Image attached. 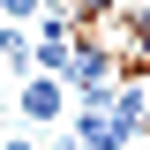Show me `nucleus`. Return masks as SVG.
I'll list each match as a JSON object with an SVG mask.
<instances>
[{"instance_id": "f257e3e1", "label": "nucleus", "mask_w": 150, "mask_h": 150, "mask_svg": "<svg viewBox=\"0 0 150 150\" xmlns=\"http://www.w3.org/2000/svg\"><path fill=\"white\" fill-rule=\"evenodd\" d=\"M60 83H68V98H83V105H105V98L120 90V60L83 30V38H75V60H68V75H60Z\"/></svg>"}, {"instance_id": "f03ea898", "label": "nucleus", "mask_w": 150, "mask_h": 150, "mask_svg": "<svg viewBox=\"0 0 150 150\" xmlns=\"http://www.w3.org/2000/svg\"><path fill=\"white\" fill-rule=\"evenodd\" d=\"M68 83L60 75H23V128H60L68 120Z\"/></svg>"}, {"instance_id": "7ed1b4c3", "label": "nucleus", "mask_w": 150, "mask_h": 150, "mask_svg": "<svg viewBox=\"0 0 150 150\" xmlns=\"http://www.w3.org/2000/svg\"><path fill=\"white\" fill-rule=\"evenodd\" d=\"M68 120H75V143H83V150H128L135 143V128L112 105H83V112H68Z\"/></svg>"}, {"instance_id": "20e7f679", "label": "nucleus", "mask_w": 150, "mask_h": 150, "mask_svg": "<svg viewBox=\"0 0 150 150\" xmlns=\"http://www.w3.org/2000/svg\"><path fill=\"white\" fill-rule=\"evenodd\" d=\"M0 68H8V75H38V38H30V23H0Z\"/></svg>"}, {"instance_id": "39448f33", "label": "nucleus", "mask_w": 150, "mask_h": 150, "mask_svg": "<svg viewBox=\"0 0 150 150\" xmlns=\"http://www.w3.org/2000/svg\"><path fill=\"white\" fill-rule=\"evenodd\" d=\"M45 15V0H0V23H38Z\"/></svg>"}, {"instance_id": "423d86ee", "label": "nucleus", "mask_w": 150, "mask_h": 150, "mask_svg": "<svg viewBox=\"0 0 150 150\" xmlns=\"http://www.w3.org/2000/svg\"><path fill=\"white\" fill-rule=\"evenodd\" d=\"M0 150H38V143H30V135H8V143H0Z\"/></svg>"}, {"instance_id": "0eeeda50", "label": "nucleus", "mask_w": 150, "mask_h": 150, "mask_svg": "<svg viewBox=\"0 0 150 150\" xmlns=\"http://www.w3.org/2000/svg\"><path fill=\"white\" fill-rule=\"evenodd\" d=\"M45 150H83V143H75V135H53V143H45Z\"/></svg>"}, {"instance_id": "6e6552de", "label": "nucleus", "mask_w": 150, "mask_h": 150, "mask_svg": "<svg viewBox=\"0 0 150 150\" xmlns=\"http://www.w3.org/2000/svg\"><path fill=\"white\" fill-rule=\"evenodd\" d=\"M143 150H150V143H143Z\"/></svg>"}]
</instances>
